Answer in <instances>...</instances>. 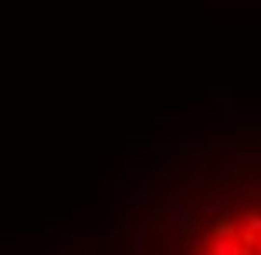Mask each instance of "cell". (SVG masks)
<instances>
[{
    "mask_svg": "<svg viewBox=\"0 0 261 255\" xmlns=\"http://www.w3.org/2000/svg\"><path fill=\"white\" fill-rule=\"evenodd\" d=\"M166 255H261V160L238 167Z\"/></svg>",
    "mask_w": 261,
    "mask_h": 255,
    "instance_id": "6da1fadb",
    "label": "cell"
}]
</instances>
